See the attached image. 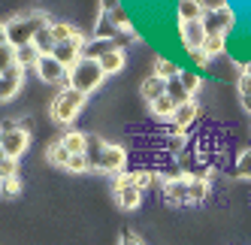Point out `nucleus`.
<instances>
[{
	"label": "nucleus",
	"mask_w": 251,
	"mask_h": 245,
	"mask_svg": "<svg viewBox=\"0 0 251 245\" xmlns=\"http://www.w3.org/2000/svg\"><path fill=\"white\" fill-rule=\"evenodd\" d=\"M51 24L46 12H25V15H15L3 24V43H9L12 49H25V46H33L37 33Z\"/></svg>",
	"instance_id": "f257e3e1"
},
{
	"label": "nucleus",
	"mask_w": 251,
	"mask_h": 245,
	"mask_svg": "<svg viewBox=\"0 0 251 245\" xmlns=\"http://www.w3.org/2000/svg\"><path fill=\"white\" fill-rule=\"evenodd\" d=\"M85 157H88V164H91V170H97V172H115L118 176V172H124V167H127V151L121 146L106 143L100 136H91V146H88Z\"/></svg>",
	"instance_id": "f03ea898"
},
{
	"label": "nucleus",
	"mask_w": 251,
	"mask_h": 245,
	"mask_svg": "<svg viewBox=\"0 0 251 245\" xmlns=\"http://www.w3.org/2000/svg\"><path fill=\"white\" fill-rule=\"evenodd\" d=\"M85 100H88V97L79 94V91H73V88H61V91L55 94V100H51V109H49L51 121H55V124L70 127V124L79 118V112H82V106H85Z\"/></svg>",
	"instance_id": "7ed1b4c3"
},
{
	"label": "nucleus",
	"mask_w": 251,
	"mask_h": 245,
	"mask_svg": "<svg viewBox=\"0 0 251 245\" xmlns=\"http://www.w3.org/2000/svg\"><path fill=\"white\" fill-rule=\"evenodd\" d=\"M103 82H106V73H103L100 61H88V58H82L73 70H70V88L79 91V94H85V97L94 94Z\"/></svg>",
	"instance_id": "20e7f679"
},
{
	"label": "nucleus",
	"mask_w": 251,
	"mask_h": 245,
	"mask_svg": "<svg viewBox=\"0 0 251 245\" xmlns=\"http://www.w3.org/2000/svg\"><path fill=\"white\" fill-rule=\"evenodd\" d=\"M30 146V133L19 127V121H3V133H0V151H3V157H19L27 151Z\"/></svg>",
	"instance_id": "39448f33"
},
{
	"label": "nucleus",
	"mask_w": 251,
	"mask_h": 245,
	"mask_svg": "<svg viewBox=\"0 0 251 245\" xmlns=\"http://www.w3.org/2000/svg\"><path fill=\"white\" fill-rule=\"evenodd\" d=\"M236 24V12H233L227 3L221 6H209L203 15V27H206V37H227Z\"/></svg>",
	"instance_id": "423d86ee"
},
{
	"label": "nucleus",
	"mask_w": 251,
	"mask_h": 245,
	"mask_svg": "<svg viewBox=\"0 0 251 245\" xmlns=\"http://www.w3.org/2000/svg\"><path fill=\"white\" fill-rule=\"evenodd\" d=\"M37 76L46 82V85H61V88H70V70L55 58V55H43L40 64L33 67Z\"/></svg>",
	"instance_id": "0eeeda50"
},
{
	"label": "nucleus",
	"mask_w": 251,
	"mask_h": 245,
	"mask_svg": "<svg viewBox=\"0 0 251 245\" xmlns=\"http://www.w3.org/2000/svg\"><path fill=\"white\" fill-rule=\"evenodd\" d=\"M22 85H25V67L22 64H12L6 70H0V100L3 103H9L15 94H19Z\"/></svg>",
	"instance_id": "6e6552de"
},
{
	"label": "nucleus",
	"mask_w": 251,
	"mask_h": 245,
	"mask_svg": "<svg viewBox=\"0 0 251 245\" xmlns=\"http://www.w3.org/2000/svg\"><path fill=\"white\" fill-rule=\"evenodd\" d=\"M164 200L170 206H191V176H178L164 182Z\"/></svg>",
	"instance_id": "1a4fd4ad"
},
{
	"label": "nucleus",
	"mask_w": 251,
	"mask_h": 245,
	"mask_svg": "<svg viewBox=\"0 0 251 245\" xmlns=\"http://www.w3.org/2000/svg\"><path fill=\"white\" fill-rule=\"evenodd\" d=\"M178 40L188 51H200L206 43V27L203 22H178Z\"/></svg>",
	"instance_id": "9d476101"
},
{
	"label": "nucleus",
	"mask_w": 251,
	"mask_h": 245,
	"mask_svg": "<svg viewBox=\"0 0 251 245\" xmlns=\"http://www.w3.org/2000/svg\"><path fill=\"white\" fill-rule=\"evenodd\" d=\"M197 118H200V103L191 100V103H185V106L176 109V115H173V121H170V130H167V133H188V127H194Z\"/></svg>",
	"instance_id": "9b49d317"
},
{
	"label": "nucleus",
	"mask_w": 251,
	"mask_h": 245,
	"mask_svg": "<svg viewBox=\"0 0 251 245\" xmlns=\"http://www.w3.org/2000/svg\"><path fill=\"white\" fill-rule=\"evenodd\" d=\"M85 43H88V37L85 33H79L76 40H70V43H61L58 49H55V58L67 67V70H73L79 61H82V49H85Z\"/></svg>",
	"instance_id": "f8f14e48"
},
{
	"label": "nucleus",
	"mask_w": 251,
	"mask_h": 245,
	"mask_svg": "<svg viewBox=\"0 0 251 245\" xmlns=\"http://www.w3.org/2000/svg\"><path fill=\"white\" fill-rule=\"evenodd\" d=\"M118 49V43L115 40H100V37H88V43H85V49H82V58H88V61H103L109 51H115Z\"/></svg>",
	"instance_id": "ddd939ff"
},
{
	"label": "nucleus",
	"mask_w": 251,
	"mask_h": 245,
	"mask_svg": "<svg viewBox=\"0 0 251 245\" xmlns=\"http://www.w3.org/2000/svg\"><path fill=\"white\" fill-rule=\"evenodd\" d=\"M206 9L203 0H178V22H203Z\"/></svg>",
	"instance_id": "4468645a"
},
{
	"label": "nucleus",
	"mask_w": 251,
	"mask_h": 245,
	"mask_svg": "<svg viewBox=\"0 0 251 245\" xmlns=\"http://www.w3.org/2000/svg\"><path fill=\"white\" fill-rule=\"evenodd\" d=\"M164 94H167V79H160V76H154V73H151L146 82H142V100H146L149 106H151L154 100H160Z\"/></svg>",
	"instance_id": "2eb2a0df"
},
{
	"label": "nucleus",
	"mask_w": 251,
	"mask_h": 245,
	"mask_svg": "<svg viewBox=\"0 0 251 245\" xmlns=\"http://www.w3.org/2000/svg\"><path fill=\"white\" fill-rule=\"evenodd\" d=\"M61 143L70 148V154H85L88 146H91V136L82 133V130H67V133L61 136Z\"/></svg>",
	"instance_id": "dca6fc26"
},
{
	"label": "nucleus",
	"mask_w": 251,
	"mask_h": 245,
	"mask_svg": "<svg viewBox=\"0 0 251 245\" xmlns=\"http://www.w3.org/2000/svg\"><path fill=\"white\" fill-rule=\"evenodd\" d=\"M115 200H118V209H124V212H133V209H139V203H142V191H139L136 185L121 188V191H115Z\"/></svg>",
	"instance_id": "f3484780"
},
{
	"label": "nucleus",
	"mask_w": 251,
	"mask_h": 245,
	"mask_svg": "<svg viewBox=\"0 0 251 245\" xmlns=\"http://www.w3.org/2000/svg\"><path fill=\"white\" fill-rule=\"evenodd\" d=\"M70 157H73V154H70V148L61 143V139L46 148V161H49L51 167H58V170H67V167H70Z\"/></svg>",
	"instance_id": "a211bd4d"
},
{
	"label": "nucleus",
	"mask_w": 251,
	"mask_h": 245,
	"mask_svg": "<svg viewBox=\"0 0 251 245\" xmlns=\"http://www.w3.org/2000/svg\"><path fill=\"white\" fill-rule=\"evenodd\" d=\"M209 191H212V185H209L206 176H191V206L206 203L209 200Z\"/></svg>",
	"instance_id": "6ab92c4d"
},
{
	"label": "nucleus",
	"mask_w": 251,
	"mask_h": 245,
	"mask_svg": "<svg viewBox=\"0 0 251 245\" xmlns=\"http://www.w3.org/2000/svg\"><path fill=\"white\" fill-rule=\"evenodd\" d=\"M124 61H127L124 49H115V51H109V55L100 61V67H103L106 76H115V73H121V70H124Z\"/></svg>",
	"instance_id": "aec40b11"
},
{
	"label": "nucleus",
	"mask_w": 251,
	"mask_h": 245,
	"mask_svg": "<svg viewBox=\"0 0 251 245\" xmlns=\"http://www.w3.org/2000/svg\"><path fill=\"white\" fill-rule=\"evenodd\" d=\"M167 97L176 103V106H185V103L194 100V97L188 94V88L182 85V79H167Z\"/></svg>",
	"instance_id": "412c9836"
},
{
	"label": "nucleus",
	"mask_w": 251,
	"mask_h": 245,
	"mask_svg": "<svg viewBox=\"0 0 251 245\" xmlns=\"http://www.w3.org/2000/svg\"><path fill=\"white\" fill-rule=\"evenodd\" d=\"M188 139H191V133H167V139H164L167 154H170V157L185 154V151H188Z\"/></svg>",
	"instance_id": "4be33fe9"
},
{
	"label": "nucleus",
	"mask_w": 251,
	"mask_h": 245,
	"mask_svg": "<svg viewBox=\"0 0 251 245\" xmlns=\"http://www.w3.org/2000/svg\"><path fill=\"white\" fill-rule=\"evenodd\" d=\"M49 27H51V37H55V43H58V46L79 37V30H76L73 24H67V22H51Z\"/></svg>",
	"instance_id": "5701e85b"
},
{
	"label": "nucleus",
	"mask_w": 251,
	"mask_h": 245,
	"mask_svg": "<svg viewBox=\"0 0 251 245\" xmlns=\"http://www.w3.org/2000/svg\"><path fill=\"white\" fill-rule=\"evenodd\" d=\"M178 73H182V67H178L176 61H170V58H157L154 61V76H160V79H178Z\"/></svg>",
	"instance_id": "b1692460"
},
{
	"label": "nucleus",
	"mask_w": 251,
	"mask_h": 245,
	"mask_svg": "<svg viewBox=\"0 0 251 245\" xmlns=\"http://www.w3.org/2000/svg\"><path fill=\"white\" fill-rule=\"evenodd\" d=\"M149 109H151V115H154V118H170V121H173V115H176V109H178V106H176V103H173L167 94H164L160 100H154Z\"/></svg>",
	"instance_id": "393cba45"
},
{
	"label": "nucleus",
	"mask_w": 251,
	"mask_h": 245,
	"mask_svg": "<svg viewBox=\"0 0 251 245\" xmlns=\"http://www.w3.org/2000/svg\"><path fill=\"white\" fill-rule=\"evenodd\" d=\"M224 49H227V37H206V43H203V55L209 58V61H215L218 55H224Z\"/></svg>",
	"instance_id": "a878e982"
},
{
	"label": "nucleus",
	"mask_w": 251,
	"mask_h": 245,
	"mask_svg": "<svg viewBox=\"0 0 251 245\" xmlns=\"http://www.w3.org/2000/svg\"><path fill=\"white\" fill-rule=\"evenodd\" d=\"M33 46H37L43 55H55V49H58V43H55V37H51V27L46 24L40 33H37V40H33Z\"/></svg>",
	"instance_id": "bb28decb"
},
{
	"label": "nucleus",
	"mask_w": 251,
	"mask_h": 245,
	"mask_svg": "<svg viewBox=\"0 0 251 245\" xmlns=\"http://www.w3.org/2000/svg\"><path fill=\"white\" fill-rule=\"evenodd\" d=\"M178 79H182V85L188 88L191 97L200 91V85H203V79H200V73H197V70H182V73H178Z\"/></svg>",
	"instance_id": "cd10ccee"
},
{
	"label": "nucleus",
	"mask_w": 251,
	"mask_h": 245,
	"mask_svg": "<svg viewBox=\"0 0 251 245\" xmlns=\"http://www.w3.org/2000/svg\"><path fill=\"white\" fill-rule=\"evenodd\" d=\"M0 179H19V161L15 157H0Z\"/></svg>",
	"instance_id": "c85d7f7f"
},
{
	"label": "nucleus",
	"mask_w": 251,
	"mask_h": 245,
	"mask_svg": "<svg viewBox=\"0 0 251 245\" xmlns=\"http://www.w3.org/2000/svg\"><path fill=\"white\" fill-rule=\"evenodd\" d=\"M109 22H112L118 30H124V33H133V24H130V19H127V12H124V6L109 15Z\"/></svg>",
	"instance_id": "c756f323"
},
{
	"label": "nucleus",
	"mask_w": 251,
	"mask_h": 245,
	"mask_svg": "<svg viewBox=\"0 0 251 245\" xmlns=\"http://www.w3.org/2000/svg\"><path fill=\"white\" fill-rule=\"evenodd\" d=\"M130 185H136V170H124V172H118V176L112 179V191L130 188Z\"/></svg>",
	"instance_id": "7c9ffc66"
},
{
	"label": "nucleus",
	"mask_w": 251,
	"mask_h": 245,
	"mask_svg": "<svg viewBox=\"0 0 251 245\" xmlns=\"http://www.w3.org/2000/svg\"><path fill=\"white\" fill-rule=\"evenodd\" d=\"M154 179H157L154 170H136V188L142 191V194H146V191L154 185Z\"/></svg>",
	"instance_id": "2f4dec72"
},
{
	"label": "nucleus",
	"mask_w": 251,
	"mask_h": 245,
	"mask_svg": "<svg viewBox=\"0 0 251 245\" xmlns=\"http://www.w3.org/2000/svg\"><path fill=\"white\" fill-rule=\"evenodd\" d=\"M70 172H76V176H82V172H88L91 170V164H88V157L85 154H73L70 157V167H67Z\"/></svg>",
	"instance_id": "473e14b6"
},
{
	"label": "nucleus",
	"mask_w": 251,
	"mask_h": 245,
	"mask_svg": "<svg viewBox=\"0 0 251 245\" xmlns=\"http://www.w3.org/2000/svg\"><path fill=\"white\" fill-rule=\"evenodd\" d=\"M12 64H15V49L9 43H3V46H0V70H6Z\"/></svg>",
	"instance_id": "72a5a7b5"
},
{
	"label": "nucleus",
	"mask_w": 251,
	"mask_h": 245,
	"mask_svg": "<svg viewBox=\"0 0 251 245\" xmlns=\"http://www.w3.org/2000/svg\"><path fill=\"white\" fill-rule=\"evenodd\" d=\"M22 194V179H3V197Z\"/></svg>",
	"instance_id": "f704fd0d"
},
{
	"label": "nucleus",
	"mask_w": 251,
	"mask_h": 245,
	"mask_svg": "<svg viewBox=\"0 0 251 245\" xmlns=\"http://www.w3.org/2000/svg\"><path fill=\"white\" fill-rule=\"evenodd\" d=\"M236 88H239V97H251V76L239 73V79H236Z\"/></svg>",
	"instance_id": "c9c22d12"
},
{
	"label": "nucleus",
	"mask_w": 251,
	"mask_h": 245,
	"mask_svg": "<svg viewBox=\"0 0 251 245\" xmlns=\"http://www.w3.org/2000/svg\"><path fill=\"white\" fill-rule=\"evenodd\" d=\"M115 9H121V0H100V15H112Z\"/></svg>",
	"instance_id": "e433bc0d"
},
{
	"label": "nucleus",
	"mask_w": 251,
	"mask_h": 245,
	"mask_svg": "<svg viewBox=\"0 0 251 245\" xmlns=\"http://www.w3.org/2000/svg\"><path fill=\"white\" fill-rule=\"evenodd\" d=\"M191 64H194V67H200V70H203V67H209L212 61H209V58L203 55V51H191Z\"/></svg>",
	"instance_id": "4c0bfd02"
},
{
	"label": "nucleus",
	"mask_w": 251,
	"mask_h": 245,
	"mask_svg": "<svg viewBox=\"0 0 251 245\" xmlns=\"http://www.w3.org/2000/svg\"><path fill=\"white\" fill-rule=\"evenodd\" d=\"M121 245H146V242H142V236H136V233H124Z\"/></svg>",
	"instance_id": "58836bf2"
},
{
	"label": "nucleus",
	"mask_w": 251,
	"mask_h": 245,
	"mask_svg": "<svg viewBox=\"0 0 251 245\" xmlns=\"http://www.w3.org/2000/svg\"><path fill=\"white\" fill-rule=\"evenodd\" d=\"M242 109H245V112L251 115V97H242Z\"/></svg>",
	"instance_id": "ea45409f"
},
{
	"label": "nucleus",
	"mask_w": 251,
	"mask_h": 245,
	"mask_svg": "<svg viewBox=\"0 0 251 245\" xmlns=\"http://www.w3.org/2000/svg\"><path fill=\"white\" fill-rule=\"evenodd\" d=\"M242 73H245V76H251V61H248V64L242 67Z\"/></svg>",
	"instance_id": "a19ab883"
}]
</instances>
